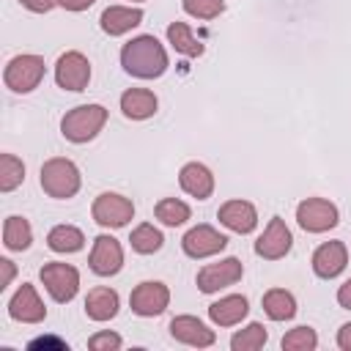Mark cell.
I'll return each instance as SVG.
<instances>
[{
  "instance_id": "6da1fadb",
  "label": "cell",
  "mask_w": 351,
  "mask_h": 351,
  "mask_svg": "<svg viewBox=\"0 0 351 351\" xmlns=\"http://www.w3.org/2000/svg\"><path fill=\"white\" fill-rule=\"evenodd\" d=\"M121 66L126 74L137 77V80H156L167 71V52L159 44L156 36H137L132 41L123 44L121 49Z\"/></svg>"
},
{
  "instance_id": "7a4b0ae2",
  "label": "cell",
  "mask_w": 351,
  "mask_h": 351,
  "mask_svg": "<svg viewBox=\"0 0 351 351\" xmlns=\"http://www.w3.org/2000/svg\"><path fill=\"white\" fill-rule=\"evenodd\" d=\"M104 123H107V110L101 104H80L63 115L60 134L69 143H88L104 129Z\"/></svg>"
},
{
  "instance_id": "3957f363",
  "label": "cell",
  "mask_w": 351,
  "mask_h": 351,
  "mask_svg": "<svg viewBox=\"0 0 351 351\" xmlns=\"http://www.w3.org/2000/svg\"><path fill=\"white\" fill-rule=\"evenodd\" d=\"M41 189L49 195V197H58V200H66V197H74L80 192V170L71 159H63V156H52L41 165Z\"/></svg>"
},
{
  "instance_id": "277c9868",
  "label": "cell",
  "mask_w": 351,
  "mask_h": 351,
  "mask_svg": "<svg viewBox=\"0 0 351 351\" xmlns=\"http://www.w3.org/2000/svg\"><path fill=\"white\" fill-rule=\"evenodd\" d=\"M44 80V58L41 55H16L5 63L3 82L14 93H30Z\"/></svg>"
},
{
  "instance_id": "5b68a950",
  "label": "cell",
  "mask_w": 351,
  "mask_h": 351,
  "mask_svg": "<svg viewBox=\"0 0 351 351\" xmlns=\"http://www.w3.org/2000/svg\"><path fill=\"white\" fill-rule=\"evenodd\" d=\"M38 277H41L47 293L55 302H60V304L71 302L77 296V291H80V271L71 263H60V261L44 263L41 271H38Z\"/></svg>"
},
{
  "instance_id": "8992f818",
  "label": "cell",
  "mask_w": 351,
  "mask_h": 351,
  "mask_svg": "<svg viewBox=\"0 0 351 351\" xmlns=\"http://www.w3.org/2000/svg\"><path fill=\"white\" fill-rule=\"evenodd\" d=\"M296 222L307 233H326L340 222L337 206L324 197H307L296 206Z\"/></svg>"
},
{
  "instance_id": "52a82bcc",
  "label": "cell",
  "mask_w": 351,
  "mask_h": 351,
  "mask_svg": "<svg viewBox=\"0 0 351 351\" xmlns=\"http://www.w3.org/2000/svg\"><path fill=\"white\" fill-rule=\"evenodd\" d=\"M90 214H93V222L101 228H123L134 217V203L118 192H101L93 200Z\"/></svg>"
},
{
  "instance_id": "ba28073f",
  "label": "cell",
  "mask_w": 351,
  "mask_h": 351,
  "mask_svg": "<svg viewBox=\"0 0 351 351\" xmlns=\"http://www.w3.org/2000/svg\"><path fill=\"white\" fill-rule=\"evenodd\" d=\"M55 82L63 88V90H85L88 82H90V63L82 52L71 49V52H63L55 63Z\"/></svg>"
},
{
  "instance_id": "9c48e42d",
  "label": "cell",
  "mask_w": 351,
  "mask_h": 351,
  "mask_svg": "<svg viewBox=\"0 0 351 351\" xmlns=\"http://www.w3.org/2000/svg\"><path fill=\"white\" fill-rule=\"evenodd\" d=\"M170 304V291L165 282L159 280H145L140 282L132 296H129V307L134 315H143V318H154V315H162L165 307Z\"/></svg>"
},
{
  "instance_id": "30bf717a",
  "label": "cell",
  "mask_w": 351,
  "mask_h": 351,
  "mask_svg": "<svg viewBox=\"0 0 351 351\" xmlns=\"http://www.w3.org/2000/svg\"><path fill=\"white\" fill-rule=\"evenodd\" d=\"M88 266L93 274L99 277H112L121 271L123 266V250H121V241L101 233L93 239V250H90V258H88Z\"/></svg>"
},
{
  "instance_id": "8fae6325",
  "label": "cell",
  "mask_w": 351,
  "mask_h": 351,
  "mask_svg": "<svg viewBox=\"0 0 351 351\" xmlns=\"http://www.w3.org/2000/svg\"><path fill=\"white\" fill-rule=\"evenodd\" d=\"M228 247V236H222L219 230H214L211 225H195L184 233L181 239V250L189 255V258H208V255H217Z\"/></svg>"
},
{
  "instance_id": "7c38bea8",
  "label": "cell",
  "mask_w": 351,
  "mask_h": 351,
  "mask_svg": "<svg viewBox=\"0 0 351 351\" xmlns=\"http://www.w3.org/2000/svg\"><path fill=\"white\" fill-rule=\"evenodd\" d=\"M241 274H244V266L239 258H222L219 263H208L197 271V288L203 293H217L219 288L239 282Z\"/></svg>"
},
{
  "instance_id": "4fadbf2b",
  "label": "cell",
  "mask_w": 351,
  "mask_h": 351,
  "mask_svg": "<svg viewBox=\"0 0 351 351\" xmlns=\"http://www.w3.org/2000/svg\"><path fill=\"white\" fill-rule=\"evenodd\" d=\"M291 244H293V236H291L285 219L271 217L269 225H266V230L255 241V255H261L266 261H280V258H285L291 252Z\"/></svg>"
},
{
  "instance_id": "5bb4252c",
  "label": "cell",
  "mask_w": 351,
  "mask_h": 351,
  "mask_svg": "<svg viewBox=\"0 0 351 351\" xmlns=\"http://www.w3.org/2000/svg\"><path fill=\"white\" fill-rule=\"evenodd\" d=\"M8 315L14 321H22V324H38V321L47 318V307H44V302L38 299V293L30 282H22L16 288V293L8 302Z\"/></svg>"
},
{
  "instance_id": "9a60e30c",
  "label": "cell",
  "mask_w": 351,
  "mask_h": 351,
  "mask_svg": "<svg viewBox=\"0 0 351 351\" xmlns=\"http://www.w3.org/2000/svg\"><path fill=\"white\" fill-rule=\"evenodd\" d=\"M170 335L173 340L184 343V346H195V348H206V346H214V332L195 315H176L170 321Z\"/></svg>"
},
{
  "instance_id": "2e32d148",
  "label": "cell",
  "mask_w": 351,
  "mask_h": 351,
  "mask_svg": "<svg viewBox=\"0 0 351 351\" xmlns=\"http://www.w3.org/2000/svg\"><path fill=\"white\" fill-rule=\"evenodd\" d=\"M348 263V250L343 241H324L315 252H313V271L321 280H332L337 277Z\"/></svg>"
},
{
  "instance_id": "e0dca14e",
  "label": "cell",
  "mask_w": 351,
  "mask_h": 351,
  "mask_svg": "<svg viewBox=\"0 0 351 351\" xmlns=\"http://www.w3.org/2000/svg\"><path fill=\"white\" fill-rule=\"evenodd\" d=\"M219 222L233 233H252L258 225V211L250 200H228L217 211Z\"/></svg>"
},
{
  "instance_id": "ac0fdd59",
  "label": "cell",
  "mask_w": 351,
  "mask_h": 351,
  "mask_svg": "<svg viewBox=\"0 0 351 351\" xmlns=\"http://www.w3.org/2000/svg\"><path fill=\"white\" fill-rule=\"evenodd\" d=\"M178 184H181V189H184L186 195H192V197H197V200H206V197H211V192H214V176H211V170H208L206 165H200V162H186V165L181 167V173H178Z\"/></svg>"
},
{
  "instance_id": "d6986e66",
  "label": "cell",
  "mask_w": 351,
  "mask_h": 351,
  "mask_svg": "<svg viewBox=\"0 0 351 351\" xmlns=\"http://www.w3.org/2000/svg\"><path fill=\"white\" fill-rule=\"evenodd\" d=\"M118 304H121L118 291L99 285V288H90L85 296V315L90 321H110L118 315Z\"/></svg>"
},
{
  "instance_id": "ffe728a7",
  "label": "cell",
  "mask_w": 351,
  "mask_h": 351,
  "mask_svg": "<svg viewBox=\"0 0 351 351\" xmlns=\"http://www.w3.org/2000/svg\"><path fill=\"white\" fill-rule=\"evenodd\" d=\"M140 22H143V11L140 8H126V5H110V8L101 11V19H99V25L107 36H123L132 27H137Z\"/></svg>"
},
{
  "instance_id": "44dd1931",
  "label": "cell",
  "mask_w": 351,
  "mask_h": 351,
  "mask_svg": "<svg viewBox=\"0 0 351 351\" xmlns=\"http://www.w3.org/2000/svg\"><path fill=\"white\" fill-rule=\"evenodd\" d=\"M247 313H250V304H247V296H241V293H230V296L208 304V318L217 326H233L241 318H247Z\"/></svg>"
},
{
  "instance_id": "7402d4cb",
  "label": "cell",
  "mask_w": 351,
  "mask_h": 351,
  "mask_svg": "<svg viewBox=\"0 0 351 351\" xmlns=\"http://www.w3.org/2000/svg\"><path fill=\"white\" fill-rule=\"evenodd\" d=\"M156 107H159L156 96H154L151 90H145V88H129V90H123V96H121V112H123L126 118H132V121H145V118H151V115L156 112Z\"/></svg>"
},
{
  "instance_id": "603a6c76",
  "label": "cell",
  "mask_w": 351,
  "mask_h": 351,
  "mask_svg": "<svg viewBox=\"0 0 351 351\" xmlns=\"http://www.w3.org/2000/svg\"><path fill=\"white\" fill-rule=\"evenodd\" d=\"M47 247L52 252H80L85 247V236L80 228L74 225H55L49 233H47Z\"/></svg>"
},
{
  "instance_id": "cb8c5ba5",
  "label": "cell",
  "mask_w": 351,
  "mask_h": 351,
  "mask_svg": "<svg viewBox=\"0 0 351 351\" xmlns=\"http://www.w3.org/2000/svg\"><path fill=\"white\" fill-rule=\"evenodd\" d=\"M263 313L271 321H291L296 315V299L285 288H271L263 293Z\"/></svg>"
},
{
  "instance_id": "d4e9b609",
  "label": "cell",
  "mask_w": 351,
  "mask_h": 351,
  "mask_svg": "<svg viewBox=\"0 0 351 351\" xmlns=\"http://www.w3.org/2000/svg\"><path fill=\"white\" fill-rule=\"evenodd\" d=\"M167 41L173 44L176 52H181V55H186V58H200L203 49H206V47L192 36V27H189L186 22H170V25H167Z\"/></svg>"
},
{
  "instance_id": "484cf974",
  "label": "cell",
  "mask_w": 351,
  "mask_h": 351,
  "mask_svg": "<svg viewBox=\"0 0 351 351\" xmlns=\"http://www.w3.org/2000/svg\"><path fill=\"white\" fill-rule=\"evenodd\" d=\"M30 241H33V230H30V222L25 217H16L14 214V217H8L3 222V244L8 250L22 252V250L30 247Z\"/></svg>"
},
{
  "instance_id": "4316f807",
  "label": "cell",
  "mask_w": 351,
  "mask_h": 351,
  "mask_svg": "<svg viewBox=\"0 0 351 351\" xmlns=\"http://www.w3.org/2000/svg\"><path fill=\"white\" fill-rule=\"evenodd\" d=\"M129 244H132V250H134V252H140V255H154V252H159V250H162L165 236H162V230H159V228H154L151 222H143V225H137V228L132 230Z\"/></svg>"
},
{
  "instance_id": "83f0119b",
  "label": "cell",
  "mask_w": 351,
  "mask_h": 351,
  "mask_svg": "<svg viewBox=\"0 0 351 351\" xmlns=\"http://www.w3.org/2000/svg\"><path fill=\"white\" fill-rule=\"evenodd\" d=\"M154 214H156V219H159L162 225H167V228H178V225H184V222L192 217L189 206H186L184 200H178V197H162V200L156 203Z\"/></svg>"
},
{
  "instance_id": "f1b7e54d",
  "label": "cell",
  "mask_w": 351,
  "mask_h": 351,
  "mask_svg": "<svg viewBox=\"0 0 351 351\" xmlns=\"http://www.w3.org/2000/svg\"><path fill=\"white\" fill-rule=\"evenodd\" d=\"M266 340H269L266 326L263 324H250V326H244L241 332H236L230 337V348L233 351H258V348L266 346Z\"/></svg>"
},
{
  "instance_id": "f546056e",
  "label": "cell",
  "mask_w": 351,
  "mask_h": 351,
  "mask_svg": "<svg viewBox=\"0 0 351 351\" xmlns=\"http://www.w3.org/2000/svg\"><path fill=\"white\" fill-rule=\"evenodd\" d=\"M25 181V165L14 154L0 156V192H11Z\"/></svg>"
},
{
  "instance_id": "4dcf8cb0",
  "label": "cell",
  "mask_w": 351,
  "mask_h": 351,
  "mask_svg": "<svg viewBox=\"0 0 351 351\" xmlns=\"http://www.w3.org/2000/svg\"><path fill=\"white\" fill-rule=\"evenodd\" d=\"M315 346H318V335L310 326H296L282 337V348L285 351H313Z\"/></svg>"
},
{
  "instance_id": "1f68e13d",
  "label": "cell",
  "mask_w": 351,
  "mask_h": 351,
  "mask_svg": "<svg viewBox=\"0 0 351 351\" xmlns=\"http://www.w3.org/2000/svg\"><path fill=\"white\" fill-rule=\"evenodd\" d=\"M181 5L195 19H214L225 11V0H184Z\"/></svg>"
},
{
  "instance_id": "d6a6232c",
  "label": "cell",
  "mask_w": 351,
  "mask_h": 351,
  "mask_svg": "<svg viewBox=\"0 0 351 351\" xmlns=\"http://www.w3.org/2000/svg\"><path fill=\"white\" fill-rule=\"evenodd\" d=\"M88 348L90 351H118L121 348V335L115 332H96L90 340H88Z\"/></svg>"
},
{
  "instance_id": "836d02e7",
  "label": "cell",
  "mask_w": 351,
  "mask_h": 351,
  "mask_svg": "<svg viewBox=\"0 0 351 351\" xmlns=\"http://www.w3.org/2000/svg\"><path fill=\"white\" fill-rule=\"evenodd\" d=\"M27 348H30V351H36V348H58V351H69V346H66L63 340H58V337H36V340L27 343Z\"/></svg>"
},
{
  "instance_id": "e575fe53",
  "label": "cell",
  "mask_w": 351,
  "mask_h": 351,
  "mask_svg": "<svg viewBox=\"0 0 351 351\" xmlns=\"http://www.w3.org/2000/svg\"><path fill=\"white\" fill-rule=\"evenodd\" d=\"M27 11H33V14H47V11H52L55 5H60V0H19Z\"/></svg>"
},
{
  "instance_id": "d590c367",
  "label": "cell",
  "mask_w": 351,
  "mask_h": 351,
  "mask_svg": "<svg viewBox=\"0 0 351 351\" xmlns=\"http://www.w3.org/2000/svg\"><path fill=\"white\" fill-rule=\"evenodd\" d=\"M0 269H3V277H0V291H3L5 285H11V280H14L16 269H14V263H11L8 258H0Z\"/></svg>"
},
{
  "instance_id": "8d00e7d4",
  "label": "cell",
  "mask_w": 351,
  "mask_h": 351,
  "mask_svg": "<svg viewBox=\"0 0 351 351\" xmlns=\"http://www.w3.org/2000/svg\"><path fill=\"white\" fill-rule=\"evenodd\" d=\"M337 304L346 307V310H351V277L337 288Z\"/></svg>"
},
{
  "instance_id": "74e56055",
  "label": "cell",
  "mask_w": 351,
  "mask_h": 351,
  "mask_svg": "<svg viewBox=\"0 0 351 351\" xmlns=\"http://www.w3.org/2000/svg\"><path fill=\"white\" fill-rule=\"evenodd\" d=\"M337 346H340L343 351H351V324H343V326L337 329Z\"/></svg>"
},
{
  "instance_id": "f35d334b",
  "label": "cell",
  "mask_w": 351,
  "mask_h": 351,
  "mask_svg": "<svg viewBox=\"0 0 351 351\" xmlns=\"http://www.w3.org/2000/svg\"><path fill=\"white\" fill-rule=\"evenodd\" d=\"M96 0H60V5L66 8V11H85V8H90Z\"/></svg>"
},
{
  "instance_id": "ab89813d",
  "label": "cell",
  "mask_w": 351,
  "mask_h": 351,
  "mask_svg": "<svg viewBox=\"0 0 351 351\" xmlns=\"http://www.w3.org/2000/svg\"><path fill=\"white\" fill-rule=\"evenodd\" d=\"M132 3H143V0H132Z\"/></svg>"
}]
</instances>
